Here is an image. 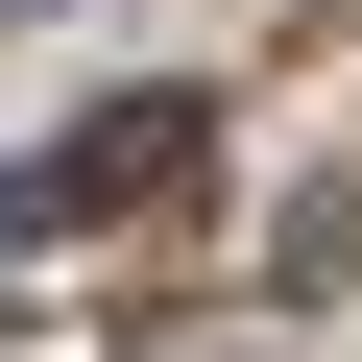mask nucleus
I'll return each mask as SVG.
<instances>
[{"label": "nucleus", "instance_id": "1", "mask_svg": "<svg viewBox=\"0 0 362 362\" xmlns=\"http://www.w3.org/2000/svg\"><path fill=\"white\" fill-rule=\"evenodd\" d=\"M145 194H194V97H97L73 145L0 169V242H73V218H145Z\"/></svg>", "mask_w": 362, "mask_h": 362}, {"label": "nucleus", "instance_id": "2", "mask_svg": "<svg viewBox=\"0 0 362 362\" xmlns=\"http://www.w3.org/2000/svg\"><path fill=\"white\" fill-rule=\"evenodd\" d=\"M266 290H290V314H314V290H362V169H338V194H290V218H266Z\"/></svg>", "mask_w": 362, "mask_h": 362}, {"label": "nucleus", "instance_id": "3", "mask_svg": "<svg viewBox=\"0 0 362 362\" xmlns=\"http://www.w3.org/2000/svg\"><path fill=\"white\" fill-rule=\"evenodd\" d=\"M0 25H49V0H0Z\"/></svg>", "mask_w": 362, "mask_h": 362}]
</instances>
